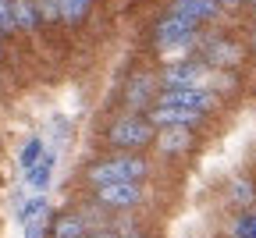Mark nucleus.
<instances>
[{"label":"nucleus","mask_w":256,"mask_h":238,"mask_svg":"<svg viewBox=\"0 0 256 238\" xmlns=\"http://www.w3.org/2000/svg\"><path fill=\"white\" fill-rule=\"evenodd\" d=\"M146 178V164L136 160V156H121V160H107V164H96L89 171V182L100 188V185H110V182H139Z\"/></svg>","instance_id":"1"},{"label":"nucleus","mask_w":256,"mask_h":238,"mask_svg":"<svg viewBox=\"0 0 256 238\" xmlns=\"http://www.w3.org/2000/svg\"><path fill=\"white\" fill-rule=\"evenodd\" d=\"M196 25H200V22L182 18V14L171 11L164 22L156 25V43L164 46V50H182V46H188V40H192V32H196Z\"/></svg>","instance_id":"2"},{"label":"nucleus","mask_w":256,"mask_h":238,"mask_svg":"<svg viewBox=\"0 0 256 238\" xmlns=\"http://www.w3.org/2000/svg\"><path fill=\"white\" fill-rule=\"evenodd\" d=\"M150 135H153V124L150 121H139V118H124L110 128V142L114 146H128V150H136V146H146L150 142Z\"/></svg>","instance_id":"3"},{"label":"nucleus","mask_w":256,"mask_h":238,"mask_svg":"<svg viewBox=\"0 0 256 238\" xmlns=\"http://www.w3.org/2000/svg\"><path fill=\"white\" fill-rule=\"evenodd\" d=\"M160 104H171V107H185V110L203 114V110L210 107V92H203V89H196V86H178V89H168Z\"/></svg>","instance_id":"4"},{"label":"nucleus","mask_w":256,"mask_h":238,"mask_svg":"<svg viewBox=\"0 0 256 238\" xmlns=\"http://www.w3.org/2000/svg\"><path fill=\"white\" fill-rule=\"evenodd\" d=\"M139 185L136 182H110V185H100V199L114 210H124V206H136L139 202Z\"/></svg>","instance_id":"5"},{"label":"nucleus","mask_w":256,"mask_h":238,"mask_svg":"<svg viewBox=\"0 0 256 238\" xmlns=\"http://www.w3.org/2000/svg\"><path fill=\"white\" fill-rule=\"evenodd\" d=\"M200 114L196 110H185V107H171V104H160L153 114H150V124H160V128H171V124H192Z\"/></svg>","instance_id":"6"},{"label":"nucleus","mask_w":256,"mask_h":238,"mask_svg":"<svg viewBox=\"0 0 256 238\" xmlns=\"http://www.w3.org/2000/svg\"><path fill=\"white\" fill-rule=\"evenodd\" d=\"M156 146H160V153L174 156V153H185V150L192 146V135H188V128H185V124H171V128L160 132Z\"/></svg>","instance_id":"7"},{"label":"nucleus","mask_w":256,"mask_h":238,"mask_svg":"<svg viewBox=\"0 0 256 238\" xmlns=\"http://www.w3.org/2000/svg\"><path fill=\"white\" fill-rule=\"evenodd\" d=\"M171 11L182 18H192V22H206L217 14V0H174Z\"/></svg>","instance_id":"8"},{"label":"nucleus","mask_w":256,"mask_h":238,"mask_svg":"<svg viewBox=\"0 0 256 238\" xmlns=\"http://www.w3.org/2000/svg\"><path fill=\"white\" fill-rule=\"evenodd\" d=\"M164 78H168L171 89H178V86H196V82L203 78V68H200V64H174V68H168V72H164Z\"/></svg>","instance_id":"9"},{"label":"nucleus","mask_w":256,"mask_h":238,"mask_svg":"<svg viewBox=\"0 0 256 238\" xmlns=\"http://www.w3.org/2000/svg\"><path fill=\"white\" fill-rule=\"evenodd\" d=\"M11 11H14V28H32V25L40 22L32 0H11Z\"/></svg>","instance_id":"10"},{"label":"nucleus","mask_w":256,"mask_h":238,"mask_svg":"<svg viewBox=\"0 0 256 238\" xmlns=\"http://www.w3.org/2000/svg\"><path fill=\"white\" fill-rule=\"evenodd\" d=\"M86 234V220L82 217H60L54 224V238H82Z\"/></svg>","instance_id":"11"},{"label":"nucleus","mask_w":256,"mask_h":238,"mask_svg":"<svg viewBox=\"0 0 256 238\" xmlns=\"http://www.w3.org/2000/svg\"><path fill=\"white\" fill-rule=\"evenodd\" d=\"M46 231V206L36 214H25V238H43Z\"/></svg>","instance_id":"12"},{"label":"nucleus","mask_w":256,"mask_h":238,"mask_svg":"<svg viewBox=\"0 0 256 238\" xmlns=\"http://www.w3.org/2000/svg\"><path fill=\"white\" fill-rule=\"evenodd\" d=\"M86 14H89V0H60V18L82 22Z\"/></svg>","instance_id":"13"},{"label":"nucleus","mask_w":256,"mask_h":238,"mask_svg":"<svg viewBox=\"0 0 256 238\" xmlns=\"http://www.w3.org/2000/svg\"><path fill=\"white\" fill-rule=\"evenodd\" d=\"M146 96H150V78L139 75V78L132 82V89H128V104H132V107H142V104H146Z\"/></svg>","instance_id":"14"},{"label":"nucleus","mask_w":256,"mask_h":238,"mask_svg":"<svg viewBox=\"0 0 256 238\" xmlns=\"http://www.w3.org/2000/svg\"><path fill=\"white\" fill-rule=\"evenodd\" d=\"M252 196H256V192H252V185H249L246 178H235V182H232V199H235V202L249 206V202H252Z\"/></svg>","instance_id":"15"},{"label":"nucleus","mask_w":256,"mask_h":238,"mask_svg":"<svg viewBox=\"0 0 256 238\" xmlns=\"http://www.w3.org/2000/svg\"><path fill=\"white\" fill-rule=\"evenodd\" d=\"M210 57H214V60H228V64H232V60L238 57V50H235V46H228V43H214V46H210Z\"/></svg>","instance_id":"16"},{"label":"nucleus","mask_w":256,"mask_h":238,"mask_svg":"<svg viewBox=\"0 0 256 238\" xmlns=\"http://www.w3.org/2000/svg\"><path fill=\"white\" fill-rule=\"evenodd\" d=\"M14 28V11H11V0H0V32H11Z\"/></svg>","instance_id":"17"},{"label":"nucleus","mask_w":256,"mask_h":238,"mask_svg":"<svg viewBox=\"0 0 256 238\" xmlns=\"http://www.w3.org/2000/svg\"><path fill=\"white\" fill-rule=\"evenodd\" d=\"M36 11H43V18H60V0H40Z\"/></svg>","instance_id":"18"},{"label":"nucleus","mask_w":256,"mask_h":238,"mask_svg":"<svg viewBox=\"0 0 256 238\" xmlns=\"http://www.w3.org/2000/svg\"><path fill=\"white\" fill-rule=\"evenodd\" d=\"M217 4H224V8H235V4H242V0H217Z\"/></svg>","instance_id":"19"},{"label":"nucleus","mask_w":256,"mask_h":238,"mask_svg":"<svg viewBox=\"0 0 256 238\" xmlns=\"http://www.w3.org/2000/svg\"><path fill=\"white\" fill-rule=\"evenodd\" d=\"M82 238H86V234H82ZM96 238H107V234H96Z\"/></svg>","instance_id":"20"}]
</instances>
